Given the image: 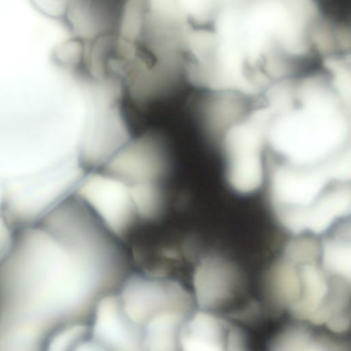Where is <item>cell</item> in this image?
<instances>
[{
  "instance_id": "3957f363",
  "label": "cell",
  "mask_w": 351,
  "mask_h": 351,
  "mask_svg": "<svg viewBox=\"0 0 351 351\" xmlns=\"http://www.w3.org/2000/svg\"><path fill=\"white\" fill-rule=\"evenodd\" d=\"M118 295L128 318L141 328L162 314L189 315L195 304L193 294L176 280L149 274L128 276Z\"/></svg>"
},
{
  "instance_id": "7a4b0ae2",
  "label": "cell",
  "mask_w": 351,
  "mask_h": 351,
  "mask_svg": "<svg viewBox=\"0 0 351 351\" xmlns=\"http://www.w3.org/2000/svg\"><path fill=\"white\" fill-rule=\"evenodd\" d=\"M351 172L343 165L296 167L285 163L272 167L270 195L276 216L304 210L330 189L350 184Z\"/></svg>"
},
{
  "instance_id": "277c9868",
  "label": "cell",
  "mask_w": 351,
  "mask_h": 351,
  "mask_svg": "<svg viewBox=\"0 0 351 351\" xmlns=\"http://www.w3.org/2000/svg\"><path fill=\"white\" fill-rule=\"evenodd\" d=\"M74 194L117 238H122L138 217L130 187L104 171L87 172Z\"/></svg>"
},
{
  "instance_id": "6da1fadb",
  "label": "cell",
  "mask_w": 351,
  "mask_h": 351,
  "mask_svg": "<svg viewBox=\"0 0 351 351\" xmlns=\"http://www.w3.org/2000/svg\"><path fill=\"white\" fill-rule=\"evenodd\" d=\"M265 114L262 108L252 107L228 130L221 142L227 161L228 181L241 193H252L262 184Z\"/></svg>"
},
{
  "instance_id": "5b68a950",
  "label": "cell",
  "mask_w": 351,
  "mask_h": 351,
  "mask_svg": "<svg viewBox=\"0 0 351 351\" xmlns=\"http://www.w3.org/2000/svg\"><path fill=\"white\" fill-rule=\"evenodd\" d=\"M90 331L106 351H144L143 332L128 318L118 295L108 293L99 298Z\"/></svg>"
},
{
  "instance_id": "8992f818",
  "label": "cell",
  "mask_w": 351,
  "mask_h": 351,
  "mask_svg": "<svg viewBox=\"0 0 351 351\" xmlns=\"http://www.w3.org/2000/svg\"><path fill=\"white\" fill-rule=\"evenodd\" d=\"M350 184H341L330 189L308 208L277 217L285 228L293 233L309 231L322 234L337 220L350 216Z\"/></svg>"
},
{
  "instance_id": "ba28073f",
  "label": "cell",
  "mask_w": 351,
  "mask_h": 351,
  "mask_svg": "<svg viewBox=\"0 0 351 351\" xmlns=\"http://www.w3.org/2000/svg\"><path fill=\"white\" fill-rule=\"evenodd\" d=\"M350 225L343 223L322 244L323 269L329 275L350 280Z\"/></svg>"
},
{
  "instance_id": "9c48e42d",
  "label": "cell",
  "mask_w": 351,
  "mask_h": 351,
  "mask_svg": "<svg viewBox=\"0 0 351 351\" xmlns=\"http://www.w3.org/2000/svg\"><path fill=\"white\" fill-rule=\"evenodd\" d=\"M319 250V245L315 239L310 237H299L287 244L284 258L295 265L316 263Z\"/></svg>"
},
{
  "instance_id": "52a82bcc",
  "label": "cell",
  "mask_w": 351,
  "mask_h": 351,
  "mask_svg": "<svg viewBox=\"0 0 351 351\" xmlns=\"http://www.w3.org/2000/svg\"><path fill=\"white\" fill-rule=\"evenodd\" d=\"M189 315L169 313L149 321L144 326V351H178L180 331Z\"/></svg>"
}]
</instances>
